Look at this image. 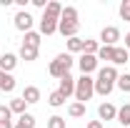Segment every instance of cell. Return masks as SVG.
I'll return each instance as SVG.
<instances>
[{"label": "cell", "instance_id": "cell-1", "mask_svg": "<svg viewBox=\"0 0 130 128\" xmlns=\"http://www.w3.org/2000/svg\"><path fill=\"white\" fill-rule=\"evenodd\" d=\"M118 78H120V73H118L115 65H105V68H100V70H98V78H95V93H98V96H103V98H108L110 93H113Z\"/></svg>", "mask_w": 130, "mask_h": 128}, {"label": "cell", "instance_id": "cell-2", "mask_svg": "<svg viewBox=\"0 0 130 128\" xmlns=\"http://www.w3.org/2000/svg\"><path fill=\"white\" fill-rule=\"evenodd\" d=\"M93 96H95V78L80 75V78L75 80V100L78 103H88Z\"/></svg>", "mask_w": 130, "mask_h": 128}, {"label": "cell", "instance_id": "cell-3", "mask_svg": "<svg viewBox=\"0 0 130 128\" xmlns=\"http://www.w3.org/2000/svg\"><path fill=\"white\" fill-rule=\"evenodd\" d=\"M73 63H75V60H73V55H70V53H60V55H55V60L50 63L48 73L53 75V78H58V80H60L63 75H68V73H70Z\"/></svg>", "mask_w": 130, "mask_h": 128}, {"label": "cell", "instance_id": "cell-4", "mask_svg": "<svg viewBox=\"0 0 130 128\" xmlns=\"http://www.w3.org/2000/svg\"><path fill=\"white\" fill-rule=\"evenodd\" d=\"M13 23H15V28L20 33H30L32 30V23H35V18L28 13V10H18L15 18H13Z\"/></svg>", "mask_w": 130, "mask_h": 128}, {"label": "cell", "instance_id": "cell-5", "mask_svg": "<svg viewBox=\"0 0 130 128\" xmlns=\"http://www.w3.org/2000/svg\"><path fill=\"white\" fill-rule=\"evenodd\" d=\"M98 55H88V53H80V58H78V65H80V73L83 75H90L93 70H98Z\"/></svg>", "mask_w": 130, "mask_h": 128}, {"label": "cell", "instance_id": "cell-6", "mask_svg": "<svg viewBox=\"0 0 130 128\" xmlns=\"http://www.w3.org/2000/svg\"><path fill=\"white\" fill-rule=\"evenodd\" d=\"M120 40V30L115 28V25H105L103 30H100V45H113Z\"/></svg>", "mask_w": 130, "mask_h": 128}, {"label": "cell", "instance_id": "cell-7", "mask_svg": "<svg viewBox=\"0 0 130 128\" xmlns=\"http://www.w3.org/2000/svg\"><path fill=\"white\" fill-rule=\"evenodd\" d=\"M58 18H50L43 13V18H40V35H53V33H58Z\"/></svg>", "mask_w": 130, "mask_h": 128}, {"label": "cell", "instance_id": "cell-8", "mask_svg": "<svg viewBox=\"0 0 130 128\" xmlns=\"http://www.w3.org/2000/svg\"><path fill=\"white\" fill-rule=\"evenodd\" d=\"M15 65H18V55L15 53H3V55H0V70H3V73H13Z\"/></svg>", "mask_w": 130, "mask_h": 128}, {"label": "cell", "instance_id": "cell-9", "mask_svg": "<svg viewBox=\"0 0 130 128\" xmlns=\"http://www.w3.org/2000/svg\"><path fill=\"white\" fill-rule=\"evenodd\" d=\"M98 116H100V121H115V116H118V108H115L113 103H100L98 106Z\"/></svg>", "mask_w": 130, "mask_h": 128}, {"label": "cell", "instance_id": "cell-10", "mask_svg": "<svg viewBox=\"0 0 130 128\" xmlns=\"http://www.w3.org/2000/svg\"><path fill=\"white\" fill-rule=\"evenodd\" d=\"M60 93H63L65 98H70V96H75V78L68 73V75H63L60 78V88H58Z\"/></svg>", "mask_w": 130, "mask_h": 128}, {"label": "cell", "instance_id": "cell-11", "mask_svg": "<svg viewBox=\"0 0 130 128\" xmlns=\"http://www.w3.org/2000/svg\"><path fill=\"white\" fill-rule=\"evenodd\" d=\"M78 28H80V23H65V20H60V23H58V33H60V35H65L68 40L78 35Z\"/></svg>", "mask_w": 130, "mask_h": 128}, {"label": "cell", "instance_id": "cell-12", "mask_svg": "<svg viewBox=\"0 0 130 128\" xmlns=\"http://www.w3.org/2000/svg\"><path fill=\"white\" fill-rule=\"evenodd\" d=\"M23 100L28 103V106H32V103H38L40 100V88L38 85H25V91H23Z\"/></svg>", "mask_w": 130, "mask_h": 128}, {"label": "cell", "instance_id": "cell-13", "mask_svg": "<svg viewBox=\"0 0 130 128\" xmlns=\"http://www.w3.org/2000/svg\"><path fill=\"white\" fill-rule=\"evenodd\" d=\"M18 58H23L25 63H32V60H38V48H32V45H20V50H18Z\"/></svg>", "mask_w": 130, "mask_h": 128}, {"label": "cell", "instance_id": "cell-14", "mask_svg": "<svg viewBox=\"0 0 130 128\" xmlns=\"http://www.w3.org/2000/svg\"><path fill=\"white\" fill-rule=\"evenodd\" d=\"M0 91H5V93H13L15 91V78L10 73H3L0 70Z\"/></svg>", "mask_w": 130, "mask_h": 128}, {"label": "cell", "instance_id": "cell-15", "mask_svg": "<svg viewBox=\"0 0 130 128\" xmlns=\"http://www.w3.org/2000/svg\"><path fill=\"white\" fill-rule=\"evenodd\" d=\"M130 60V50L128 48H118L115 45V53H113V65H125Z\"/></svg>", "mask_w": 130, "mask_h": 128}, {"label": "cell", "instance_id": "cell-16", "mask_svg": "<svg viewBox=\"0 0 130 128\" xmlns=\"http://www.w3.org/2000/svg\"><path fill=\"white\" fill-rule=\"evenodd\" d=\"M115 121H118L120 126H130V103H125V106H120V108H118Z\"/></svg>", "mask_w": 130, "mask_h": 128}, {"label": "cell", "instance_id": "cell-17", "mask_svg": "<svg viewBox=\"0 0 130 128\" xmlns=\"http://www.w3.org/2000/svg\"><path fill=\"white\" fill-rule=\"evenodd\" d=\"M45 15H50V18H58V20H60V15H63V5H60L58 0H48Z\"/></svg>", "mask_w": 130, "mask_h": 128}, {"label": "cell", "instance_id": "cell-18", "mask_svg": "<svg viewBox=\"0 0 130 128\" xmlns=\"http://www.w3.org/2000/svg\"><path fill=\"white\" fill-rule=\"evenodd\" d=\"M15 128H35V116L32 113H23L15 121Z\"/></svg>", "mask_w": 130, "mask_h": 128}, {"label": "cell", "instance_id": "cell-19", "mask_svg": "<svg viewBox=\"0 0 130 128\" xmlns=\"http://www.w3.org/2000/svg\"><path fill=\"white\" fill-rule=\"evenodd\" d=\"M60 20H65V23H78V8H73V5H65Z\"/></svg>", "mask_w": 130, "mask_h": 128}, {"label": "cell", "instance_id": "cell-20", "mask_svg": "<svg viewBox=\"0 0 130 128\" xmlns=\"http://www.w3.org/2000/svg\"><path fill=\"white\" fill-rule=\"evenodd\" d=\"M68 116H70V118H83V116H85V103H78V100L70 103V106H68Z\"/></svg>", "mask_w": 130, "mask_h": 128}, {"label": "cell", "instance_id": "cell-21", "mask_svg": "<svg viewBox=\"0 0 130 128\" xmlns=\"http://www.w3.org/2000/svg\"><path fill=\"white\" fill-rule=\"evenodd\" d=\"M40 40H43V35L35 33V30L25 33V38H23V43H25V45H32V48H40Z\"/></svg>", "mask_w": 130, "mask_h": 128}, {"label": "cell", "instance_id": "cell-22", "mask_svg": "<svg viewBox=\"0 0 130 128\" xmlns=\"http://www.w3.org/2000/svg\"><path fill=\"white\" fill-rule=\"evenodd\" d=\"M8 108H10L13 113H18V116H23V113H25V108H28V103H25L23 98H13V100L8 103Z\"/></svg>", "mask_w": 130, "mask_h": 128}, {"label": "cell", "instance_id": "cell-23", "mask_svg": "<svg viewBox=\"0 0 130 128\" xmlns=\"http://www.w3.org/2000/svg\"><path fill=\"white\" fill-rule=\"evenodd\" d=\"M83 45H85V40L75 35V38L68 40V53H70V55H73V53H83Z\"/></svg>", "mask_w": 130, "mask_h": 128}, {"label": "cell", "instance_id": "cell-24", "mask_svg": "<svg viewBox=\"0 0 130 128\" xmlns=\"http://www.w3.org/2000/svg\"><path fill=\"white\" fill-rule=\"evenodd\" d=\"M65 100H68V98H65L60 91H53V93L48 96V103L53 106V108H60V106H65Z\"/></svg>", "mask_w": 130, "mask_h": 128}, {"label": "cell", "instance_id": "cell-25", "mask_svg": "<svg viewBox=\"0 0 130 128\" xmlns=\"http://www.w3.org/2000/svg\"><path fill=\"white\" fill-rule=\"evenodd\" d=\"M113 53H115L113 45H100V50H98V60H110V63H113Z\"/></svg>", "mask_w": 130, "mask_h": 128}, {"label": "cell", "instance_id": "cell-26", "mask_svg": "<svg viewBox=\"0 0 130 128\" xmlns=\"http://www.w3.org/2000/svg\"><path fill=\"white\" fill-rule=\"evenodd\" d=\"M98 50H100V43H98V40H90V38H85L83 53H88V55H98Z\"/></svg>", "mask_w": 130, "mask_h": 128}, {"label": "cell", "instance_id": "cell-27", "mask_svg": "<svg viewBox=\"0 0 130 128\" xmlns=\"http://www.w3.org/2000/svg\"><path fill=\"white\" fill-rule=\"evenodd\" d=\"M115 88L123 91V93H130V73H123V75L118 78V83H115Z\"/></svg>", "mask_w": 130, "mask_h": 128}, {"label": "cell", "instance_id": "cell-28", "mask_svg": "<svg viewBox=\"0 0 130 128\" xmlns=\"http://www.w3.org/2000/svg\"><path fill=\"white\" fill-rule=\"evenodd\" d=\"M48 128H65V118L63 116H50L48 118Z\"/></svg>", "mask_w": 130, "mask_h": 128}, {"label": "cell", "instance_id": "cell-29", "mask_svg": "<svg viewBox=\"0 0 130 128\" xmlns=\"http://www.w3.org/2000/svg\"><path fill=\"white\" fill-rule=\"evenodd\" d=\"M120 18H123L125 23H130V0H123V3H120Z\"/></svg>", "mask_w": 130, "mask_h": 128}, {"label": "cell", "instance_id": "cell-30", "mask_svg": "<svg viewBox=\"0 0 130 128\" xmlns=\"http://www.w3.org/2000/svg\"><path fill=\"white\" fill-rule=\"evenodd\" d=\"M0 121H13V111L8 106H0Z\"/></svg>", "mask_w": 130, "mask_h": 128}, {"label": "cell", "instance_id": "cell-31", "mask_svg": "<svg viewBox=\"0 0 130 128\" xmlns=\"http://www.w3.org/2000/svg\"><path fill=\"white\" fill-rule=\"evenodd\" d=\"M0 128H15L13 121H0Z\"/></svg>", "mask_w": 130, "mask_h": 128}, {"label": "cell", "instance_id": "cell-32", "mask_svg": "<svg viewBox=\"0 0 130 128\" xmlns=\"http://www.w3.org/2000/svg\"><path fill=\"white\" fill-rule=\"evenodd\" d=\"M85 128H103V123H100V121H90Z\"/></svg>", "mask_w": 130, "mask_h": 128}, {"label": "cell", "instance_id": "cell-33", "mask_svg": "<svg viewBox=\"0 0 130 128\" xmlns=\"http://www.w3.org/2000/svg\"><path fill=\"white\" fill-rule=\"evenodd\" d=\"M125 48L130 50V33H128V35H125Z\"/></svg>", "mask_w": 130, "mask_h": 128}]
</instances>
